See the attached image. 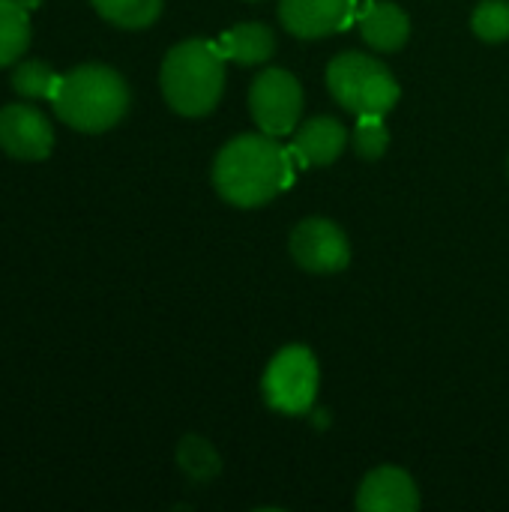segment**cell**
<instances>
[{
  "mask_svg": "<svg viewBox=\"0 0 509 512\" xmlns=\"http://www.w3.org/2000/svg\"><path fill=\"white\" fill-rule=\"evenodd\" d=\"M225 90V57L216 42L189 39L168 51L162 63V93L183 117L210 114Z\"/></svg>",
  "mask_w": 509,
  "mask_h": 512,
  "instance_id": "obj_2",
  "label": "cell"
},
{
  "mask_svg": "<svg viewBox=\"0 0 509 512\" xmlns=\"http://www.w3.org/2000/svg\"><path fill=\"white\" fill-rule=\"evenodd\" d=\"M279 18L288 33L300 39H318L351 24L354 0H282Z\"/></svg>",
  "mask_w": 509,
  "mask_h": 512,
  "instance_id": "obj_9",
  "label": "cell"
},
{
  "mask_svg": "<svg viewBox=\"0 0 509 512\" xmlns=\"http://www.w3.org/2000/svg\"><path fill=\"white\" fill-rule=\"evenodd\" d=\"M219 195L234 207H261L294 183L291 150L273 135H240L228 141L213 165Z\"/></svg>",
  "mask_w": 509,
  "mask_h": 512,
  "instance_id": "obj_1",
  "label": "cell"
},
{
  "mask_svg": "<svg viewBox=\"0 0 509 512\" xmlns=\"http://www.w3.org/2000/svg\"><path fill=\"white\" fill-rule=\"evenodd\" d=\"M18 3H21V6H27V9H36V6H39L42 0H18Z\"/></svg>",
  "mask_w": 509,
  "mask_h": 512,
  "instance_id": "obj_20",
  "label": "cell"
},
{
  "mask_svg": "<svg viewBox=\"0 0 509 512\" xmlns=\"http://www.w3.org/2000/svg\"><path fill=\"white\" fill-rule=\"evenodd\" d=\"M390 144V132L384 114H357L354 126V147L363 159H381Z\"/></svg>",
  "mask_w": 509,
  "mask_h": 512,
  "instance_id": "obj_18",
  "label": "cell"
},
{
  "mask_svg": "<svg viewBox=\"0 0 509 512\" xmlns=\"http://www.w3.org/2000/svg\"><path fill=\"white\" fill-rule=\"evenodd\" d=\"M60 75L48 66V63H39V60H24L15 66L12 72V87L15 93L27 96V99H51L54 96V87H57Z\"/></svg>",
  "mask_w": 509,
  "mask_h": 512,
  "instance_id": "obj_16",
  "label": "cell"
},
{
  "mask_svg": "<svg viewBox=\"0 0 509 512\" xmlns=\"http://www.w3.org/2000/svg\"><path fill=\"white\" fill-rule=\"evenodd\" d=\"M357 510L363 512H417L420 510V492L411 474L402 468H375L366 474L357 492Z\"/></svg>",
  "mask_w": 509,
  "mask_h": 512,
  "instance_id": "obj_10",
  "label": "cell"
},
{
  "mask_svg": "<svg viewBox=\"0 0 509 512\" xmlns=\"http://www.w3.org/2000/svg\"><path fill=\"white\" fill-rule=\"evenodd\" d=\"M30 42L27 6L18 0H0V66L15 63Z\"/></svg>",
  "mask_w": 509,
  "mask_h": 512,
  "instance_id": "obj_14",
  "label": "cell"
},
{
  "mask_svg": "<svg viewBox=\"0 0 509 512\" xmlns=\"http://www.w3.org/2000/svg\"><path fill=\"white\" fill-rule=\"evenodd\" d=\"M474 33L483 42H504L509 39V0H483L474 9Z\"/></svg>",
  "mask_w": 509,
  "mask_h": 512,
  "instance_id": "obj_17",
  "label": "cell"
},
{
  "mask_svg": "<svg viewBox=\"0 0 509 512\" xmlns=\"http://www.w3.org/2000/svg\"><path fill=\"white\" fill-rule=\"evenodd\" d=\"M93 6L105 21L129 30L150 27L162 12V0H93Z\"/></svg>",
  "mask_w": 509,
  "mask_h": 512,
  "instance_id": "obj_15",
  "label": "cell"
},
{
  "mask_svg": "<svg viewBox=\"0 0 509 512\" xmlns=\"http://www.w3.org/2000/svg\"><path fill=\"white\" fill-rule=\"evenodd\" d=\"M0 147L15 159H45L54 147L51 123L30 105H6L0 111Z\"/></svg>",
  "mask_w": 509,
  "mask_h": 512,
  "instance_id": "obj_8",
  "label": "cell"
},
{
  "mask_svg": "<svg viewBox=\"0 0 509 512\" xmlns=\"http://www.w3.org/2000/svg\"><path fill=\"white\" fill-rule=\"evenodd\" d=\"M264 399L282 414H306L318 396V360L306 345L282 348L261 381Z\"/></svg>",
  "mask_w": 509,
  "mask_h": 512,
  "instance_id": "obj_5",
  "label": "cell"
},
{
  "mask_svg": "<svg viewBox=\"0 0 509 512\" xmlns=\"http://www.w3.org/2000/svg\"><path fill=\"white\" fill-rule=\"evenodd\" d=\"M249 111L261 132L282 138L297 129L303 114V87L285 69H267L252 81L249 90Z\"/></svg>",
  "mask_w": 509,
  "mask_h": 512,
  "instance_id": "obj_6",
  "label": "cell"
},
{
  "mask_svg": "<svg viewBox=\"0 0 509 512\" xmlns=\"http://www.w3.org/2000/svg\"><path fill=\"white\" fill-rule=\"evenodd\" d=\"M327 87L351 114H387L399 102V84L393 72L360 51H345L327 66Z\"/></svg>",
  "mask_w": 509,
  "mask_h": 512,
  "instance_id": "obj_4",
  "label": "cell"
},
{
  "mask_svg": "<svg viewBox=\"0 0 509 512\" xmlns=\"http://www.w3.org/2000/svg\"><path fill=\"white\" fill-rule=\"evenodd\" d=\"M180 465L192 480H210L219 474V456L204 438H186L180 444Z\"/></svg>",
  "mask_w": 509,
  "mask_h": 512,
  "instance_id": "obj_19",
  "label": "cell"
},
{
  "mask_svg": "<svg viewBox=\"0 0 509 512\" xmlns=\"http://www.w3.org/2000/svg\"><path fill=\"white\" fill-rule=\"evenodd\" d=\"M291 255L309 273H339L351 261L345 231L330 219H303L291 234Z\"/></svg>",
  "mask_w": 509,
  "mask_h": 512,
  "instance_id": "obj_7",
  "label": "cell"
},
{
  "mask_svg": "<svg viewBox=\"0 0 509 512\" xmlns=\"http://www.w3.org/2000/svg\"><path fill=\"white\" fill-rule=\"evenodd\" d=\"M360 33L375 51H399L411 36V21L396 3H372L360 15Z\"/></svg>",
  "mask_w": 509,
  "mask_h": 512,
  "instance_id": "obj_12",
  "label": "cell"
},
{
  "mask_svg": "<svg viewBox=\"0 0 509 512\" xmlns=\"http://www.w3.org/2000/svg\"><path fill=\"white\" fill-rule=\"evenodd\" d=\"M51 105L72 129L105 132L126 114L129 87L114 69L90 63L72 69L69 75H60Z\"/></svg>",
  "mask_w": 509,
  "mask_h": 512,
  "instance_id": "obj_3",
  "label": "cell"
},
{
  "mask_svg": "<svg viewBox=\"0 0 509 512\" xmlns=\"http://www.w3.org/2000/svg\"><path fill=\"white\" fill-rule=\"evenodd\" d=\"M216 45H219L225 60L252 66V63H264V60L273 57L276 36H273V30L267 24L249 21V24H237V27L225 30Z\"/></svg>",
  "mask_w": 509,
  "mask_h": 512,
  "instance_id": "obj_13",
  "label": "cell"
},
{
  "mask_svg": "<svg viewBox=\"0 0 509 512\" xmlns=\"http://www.w3.org/2000/svg\"><path fill=\"white\" fill-rule=\"evenodd\" d=\"M348 144V132L339 120L333 117H312L306 120L294 141H291V159L300 168H312V165H330L339 159V153Z\"/></svg>",
  "mask_w": 509,
  "mask_h": 512,
  "instance_id": "obj_11",
  "label": "cell"
}]
</instances>
